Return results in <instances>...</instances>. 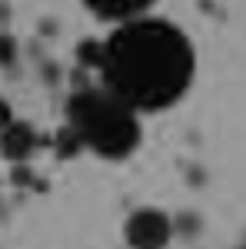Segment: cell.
<instances>
[{
  "instance_id": "1",
  "label": "cell",
  "mask_w": 246,
  "mask_h": 249,
  "mask_svg": "<svg viewBox=\"0 0 246 249\" xmlns=\"http://www.w3.org/2000/svg\"><path fill=\"white\" fill-rule=\"evenodd\" d=\"M103 87L133 110H163L187 93L193 47L167 20L136 17L120 23L96 60Z\"/></svg>"
},
{
  "instance_id": "2",
  "label": "cell",
  "mask_w": 246,
  "mask_h": 249,
  "mask_svg": "<svg viewBox=\"0 0 246 249\" xmlns=\"http://www.w3.org/2000/svg\"><path fill=\"white\" fill-rule=\"evenodd\" d=\"M67 123L76 143L90 146L94 153L120 160L140 143V123L136 110L123 103L107 87H90L76 90L67 103Z\"/></svg>"
},
{
  "instance_id": "3",
  "label": "cell",
  "mask_w": 246,
  "mask_h": 249,
  "mask_svg": "<svg viewBox=\"0 0 246 249\" xmlns=\"http://www.w3.org/2000/svg\"><path fill=\"white\" fill-rule=\"evenodd\" d=\"M170 216L160 210H140L127 223V243L130 249H167L170 243Z\"/></svg>"
},
{
  "instance_id": "4",
  "label": "cell",
  "mask_w": 246,
  "mask_h": 249,
  "mask_svg": "<svg viewBox=\"0 0 246 249\" xmlns=\"http://www.w3.org/2000/svg\"><path fill=\"white\" fill-rule=\"evenodd\" d=\"M37 150V133L27 123H10L7 130H0V153L7 160H27Z\"/></svg>"
},
{
  "instance_id": "5",
  "label": "cell",
  "mask_w": 246,
  "mask_h": 249,
  "mask_svg": "<svg viewBox=\"0 0 246 249\" xmlns=\"http://www.w3.org/2000/svg\"><path fill=\"white\" fill-rule=\"evenodd\" d=\"M96 17L103 20H116V23H127V20H136L153 0H83Z\"/></svg>"
},
{
  "instance_id": "6",
  "label": "cell",
  "mask_w": 246,
  "mask_h": 249,
  "mask_svg": "<svg viewBox=\"0 0 246 249\" xmlns=\"http://www.w3.org/2000/svg\"><path fill=\"white\" fill-rule=\"evenodd\" d=\"M7 126H10V107L0 103V130H7Z\"/></svg>"
},
{
  "instance_id": "7",
  "label": "cell",
  "mask_w": 246,
  "mask_h": 249,
  "mask_svg": "<svg viewBox=\"0 0 246 249\" xmlns=\"http://www.w3.org/2000/svg\"><path fill=\"white\" fill-rule=\"evenodd\" d=\"M243 249H246V239H243Z\"/></svg>"
}]
</instances>
